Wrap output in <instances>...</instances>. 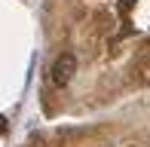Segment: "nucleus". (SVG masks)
I'll return each instance as SVG.
<instances>
[{"label": "nucleus", "instance_id": "obj_1", "mask_svg": "<svg viewBox=\"0 0 150 147\" xmlns=\"http://www.w3.org/2000/svg\"><path fill=\"white\" fill-rule=\"evenodd\" d=\"M74 74H77V55H74V52H61L55 58V64H52V83L67 86L74 80Z\"/></svg>", "mask_w": 150, "mask_h": 147}]
</instances>
